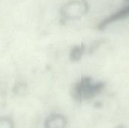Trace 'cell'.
Returning <instances> with one entry per match:
<instances>
[{
	"instance_id": "6da1fadb",
	"label": "cell",
	"mask_w": 129,
	"mask_h": 128,
	"mask_svg": "<svg viewBox=\"0 0 129 128\" xmlns=\"http://www.w3.org/2000/svg\"><path fill=\"white\" fill-rule=\"evenodd\" d=\"M104 88L101 82H94L91 78L85 77L79 81L72 90V96L76 101L82 102L94 98Z\"/></svg>"
},
{
	"instance_id": "7a4b0ae2",
	"label": "cell",
	"mask_w": 129,
	"mask_h": 128,
	"mask_svg": "<svg viewBox=\"0 0 129 128\" xmlns=\"http://www.w3.org/2000/svg\"><path fill=\"white\" fill-rule=\"evenodd\" d=\"M88 11V4L85 0H72L60 8L61 16L67 20H76L85 16Z\"/></svg>"
},
{
	"instance_id": "3957f363",
	"label": "cell",
	"mask_w": 129,
	"mask_h": 128,
	"mask_svg": "<svg viewBox=\"0 0 129 128\" xmlns=\"http://www.w3.org/2000/svg\"><path fill=\"white\" fill-rule=\"evenodd\" d=\"M129 17V5L125 6L124 8L119 9V11H116L108 17L105 18L104 20H102L99 24L100 29H104L107 26H108L110 23H115L116 21L122 20L123 19L128 18Z\"/></svg>"
},
{
	"instance_id": "277c9868",
	"label": "cell",
	"mask_w": 129,
	"mask_h": 128,
	"mask_svg": "<svg viewBox=\"0 0 129 128\" xmlns=\"http://www.w3.org/2000/svg\"><path fill=\"white\" fill-rule=\"evenodd\" d=\"M67 121L60 114L51 115L45 122V128H66Z\"/></svg>"
},
{
	"instance_id": "5b68a950",
	"label": "cell",
	"mask_w": 129,
	"mask_h": 128,
	"mask_svg": "<svg viewBox=\"0 0 129 128\" xmlns=\"http://www.w3.org/2000/svg\"><path fill=\"white\" fill-rule=\"evenodd\" d=\"M84 51H85V48L82 45L74 46L70 51V60L73 62L80 60L83 55Z\"/></svg>"
},
{
	"instance_id": "8992f818",
	"label": "cell",
	"mask_w": 129,
	"mask_h": 128,
	"mask_svg": "<svg viewBox=\"0 0 129 128\" xmlns=\"http://www.w3.org/2000/svg\"><path fill=\"white\" fill-rule=\"evenodd\" d=\"M0 128H14L13 121L8 117L0 118Z\"/></svg>"
},
{
	"instance_id": "52a82bcc",
	"label": "cell",
	"mask_w": 129,
	"mask_h": 128,
	"mask_svg": "<svg viewBox=\"0 0 129 128\" xmlns=\"http://www.w3.org/2000/svg\"><path fill=\"white\" fill-rule=\"evenodd\" d=\"M125 2H129V0H125Z\"/></svg>"
}]
</instances>
